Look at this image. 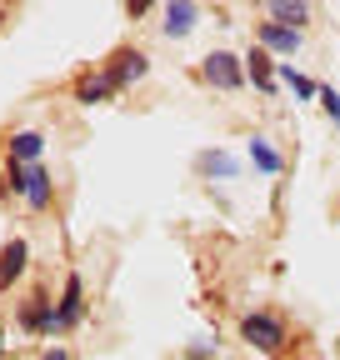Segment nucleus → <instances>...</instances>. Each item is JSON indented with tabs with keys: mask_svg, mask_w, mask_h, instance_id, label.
<instances>
[{
	"mask_svg": "<svg viewBox=\"0 0 340 360\" xmlns=\"http://www.w3.org/2000/svg\"><path fill=\"white\" fill-rule=\"evenodd\" d=\"M240 335H245L255 350H266V355H275V350L285 345V326L275 321V315H245V321H240Z\"/></svg>",
	"mask_w": 340,
	"mask_h": 360,
	"instance_id": "nucleus-1",
	"label": "nucleus"
},
{
	"mask_svg": "<svg viewBox=\"0 0 340 360\" xmlns=\"http://www.w3.org/2000/svg\"><path fill=\"white\" fill-rule=\"evenodd\" d=\"M200 70H205V80H210V85H221V90H235V85L245 80V70H240V60H235L230 51L205 56V65H200Z\"/></svg>",
	"mask_w": 340,
	"mask_h": 360,
	"instance_id": "nucleus-2",
	"label": "nucleus"
},
{
	"mask_svg": "<svg viewBox=\"0 0 340 360\" xmlns=\"http://www.w3.org/2000/svg\"><path fill=\"white\" fill-rule=\"evenodd\" d=\"M80 315H85V285H80V276H70L65 295H60V310H55V330H70Z\"/></svg>",
	"mask_w": 340,
	"mask_h": 360,
	"instance_id": "nucleus-3",
	"label": "nucleus"
},
{
	"mask_svg": "<svg viewBox=\"0 0 340 360\" xmlns=\"http://www.w3.org/2000/svg\"><path fill=\"white\" fill-rule=\"evenodd\" d=\"M20 326H25V330H46V335H55V305H51L46 295H30V300L20 305Z\"/></svg>",
	"mask_w": 340,
	"mask_h": 360,
	"instance_id": "nucleus-4",
	"label": "nucleus"
},
{
	"mask_svg": "<svg viewBox=\"0 0 340 360\" xmlns=\"http://www.w3.org/2000/svg\"><path fill=\"white\" fill-rule=\"evenodd\" d=\"M105 75H110V80L125 90L131 80H140V75H145V56H140V51H120V56L105 65Z\"/></svg>",
	"mask_w": 340,
	"mask_h": 360,
	"instance_id": "nucleus-5",
	"label": "nucleus"
},
{
	"mask_svg": "<svg viewBox=\"0 0 340 360\" xmlns=\"http://www.w3.org/2000/svg\"><path fill=\"white\" fill-rule=\"evenodd\" d=\"M40 150H46V135H40V130H15L11 135V160L15 165H35Z\"/></svg>",
	"mask_w": 340,
	"mask_h": 360,
	"instance_id": "nucleus-6",
	"label": "nucleus"
},
{
	"mask_svg": "<svg viewBox=\"0 0 340 360\" xmlns=\"http://www.w3.org/2000/svg\"><path fill=\"white\" fill-rule=\"evenodd\" d=\"M51 191H55V186H51V170H46V165H25V200H30L35 210L51 205Z\"/></svg>",
	"mask_w": 340,
	"mask_h": 360,
	"instance_id": "nucleus-7",
	"label": "nucleus"
},
{
	"mask_svg": "<svg viewBox=\"0 0 340 360\" xmlns=\"http://www.w3.org/2000/svg\"><path fill=\"white\" fill-rule=\"evenodd\" d=\"M25 260H30V245L25 240H11L6 250H0V290H11V281L25 270Z\"/></svg>",
	"mask_w": 340,
	"mask_h": 360,
	"instance_id": "nucleus-8",
	"label": "nucleus"
},
{
	"mask_svg": "<svg viewBox=\"0 0 340 360\" xmlns=\"http://www.w3.org/2000/svg\"><path fill=\"white\" fill-rule=\"evenodd\" d=\"M115 80L110 75H85V80H75V101H85V105H100V101H110L115 96Z\"/></svg>",
	"mask_w": 340,
	"mask_h": 360,
	"instance_id": "nucleus-9",
	"label": "nucleus"
},
{
	"mask_svg": "<svg viewBox=\"0 0 340 360\" xmlns=\"http://www.w3.org/2000/svg\"><path fill=\"white\" fill-rule=\"evenodd\" d=\"M261 45H270V51H301V30L266 20V25H261Z\"/></svg>",
	"mask_w": 340,
	"mask_h": 360,
	"instance_id": "nucleus-10",
	"label": "nucleus"
},
{
	"mask_svg": "<svg viewBox=\"0 0 340 360\" xmlns=\"http://www.w3.org/2000/svg\"><path fill=\"white\" fill-rule=\"evenodd\" d=\"M245 75L261 85V90H275V75H270V60H266V51H250L245 56Z\"/></svg>",
	"mask_w": 340,
	"mask_h": 360,
	"instance_id": "nucleus-11",
	"label": "nucleus"
},
{
	"mask_svg": "<svg viewBox=\"0 0 340 360\" xmlns=\"http://www.w3.org/2000/svg\"><path fill=\"white\" fill-rule=\"evenodd\" d=\"M195 6H165V35H190Z\"/></svg>",
	"mask_w": 340,
	"mask_h": 360,
	"instance_id": "nucleus-12",
	"label": "nucleus"
},
{
	"mask_svg": "<svg viewBox=\"0 0 340 360\" xmlns=\"http://www.w3.org/2000/svg\"><path fill=\"white\" fill-rule=\"evenodd\" d=\"M270 15H275V25H290V30H301V20L310 15V6H285V0H275V6H270Z\"/></svg>",
	"mask_w": 340,
	"mask_h": 360,
	"instance_id": "nucleus-13",
	"label": "nucleus"
},
{
	"mask_svg": "<svg viewBox=\"0 0 340 360\" xmlns=\"http://www.w3.org/2000/svg\"><path fill=\"white\" fill-rule=\"evenodd\" d=\"M250 160L261 165L266 175H275V170H280V155H275V150H270V146L261 141V135H255V141H250Z\"/></svg>",
	"mask_w": 340,
	"mask_h": 360,
	"instance_id": "nucleus-14",
	"label": "nucleus"
},
{
	"mask_svg": "<svg viewBox=\"0 0 340 360\" xmlns=\"http://www.w3.org/2000/svg\"><path fill=\"white\" fill-rule=\"evenodd\" d=\"M280 80L295 90V96H301V101H310L315 96V80H306V75H295V65H280Z\"/></svg>",
	"mask_w": 340,
	"mask_h": 360,
	"instance_id": "nucleus-15",
	"label": "nucleus"
},
{
	"mask_svg": "<svg viewBox=\"0 0 340 360\" xmlns=\"http://www.w3.org/2000/svg\"><path fill=\"white\" fill-rule=\"evenodd\" d=\"M200 170H205V175H235V160L216 150V155H200Z\"/></svg>",
	"mask_w": 340,
	"mask_h": 360,
	"instance_id": "nucleus-16",
	"label": "nucleus"
},
{
	"mask_svg": "<svg viewBox=\"0 0 340 360\" xmlns=\"http://www.w3.org/2000/svg\"><path fill=\"white\" fill-rule=\"evenodd\" d=\"M320 101H325V110L340 120V96H335V90H320Z\"/></svg>",
	"mask_w": 340,
	"mask_h": 360,
	"instance_id": "nucleus-17",
	"label": "nucleus"
},
{
	"mask_svg": "<svg viewBox=\"0 0 340 360\" xmlns=\"http://www.w3.org/2000/svg\"><path fill=\"white\" fill-rule=\"evenodd\" d=\"M40 360H70V350H46Z\"/></svg>",
	"mask_w": 340,
	"mask_h": 360,
	"instance_id": "nucleus-18",
	"label": "nucleus"
}]
</instances>
